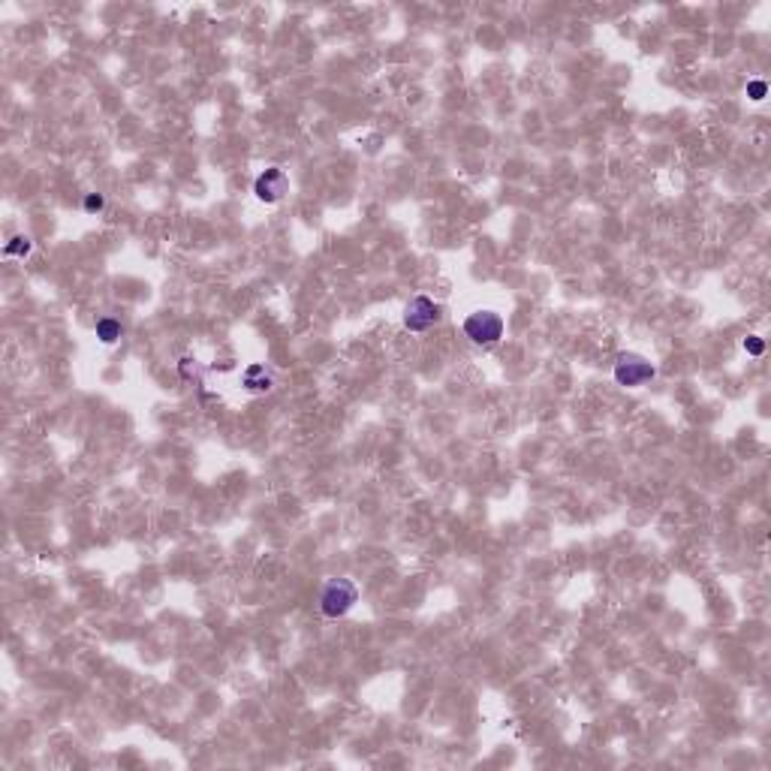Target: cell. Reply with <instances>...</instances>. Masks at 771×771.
<instances>
[{"instance_id": "2", "label": "cell", "mask_w": 771, "mask_h": 771, "mask_svg": "<svg viewBox=\"0 0 771 771\" xmlns=\"http://www.w3.org/2000/svg\"><path fill=\"white\" fill-rule=\"evenodd\" d=\"M464 335H467L474 344H479V347H491V344H497V341H500V335H503V320H500V313H494V311H476V313H470V317L464 320Z\"/></svg>"}, {"instance_id": "11", "label": "cell", "mask_w": 771, "mask_h": 771, "mask_svg": "<svg viewBox=\"0 0 771 771\" xmlns=\"http://www.w3.org/2000/svg\"><path fill=\"white\" fill-rule=\"evenodd\" d=\"M744 350L753 353V355H759L762 353V341H759V338H748V341H744Z\"/></svg>"}, {"instance_id": "7", "label": "cell", "mask_w": 771, "mask_h": 771, "mask_svg": "<svg viewBox=\"0 0 771 771\" xmlns=\"http://www.w3.org/2000/svg\"><path fill=\"white\" fill-rule=\"evenodd\" d=\"M97 338L103 344H115L121 338V322L118 320H112V317H103L97 322Z\"/></svg>"}, {"instance_id": "5", "label": "cell", "mask_w": 771, "mask_h": 771, "mask_svg": "<svg viewBox=\"0 0 771 771\" xmlns=\"http://www.w3.org/2000/svg\"><path fill=\"white\" fill-rule=\"evenodd\" d=\"M286 187H289V181H286V175H284V169L271 166V169H265L262 175L256 178L253 193H256V199H262V202L275 205V202H280V199H284Z\"/></svg>"}, {"instance_id": "8", "label": "cell", "mask_w": 771, "mask_h": 771, "mask_svg": "<svg viewBox=\"0 0 771 771\" xmlns=\"http://www.w3.org/2000/svg\"><path fill=\"white\" fill-rule=\"evenodd\" d=\"M3 253H6V256H28V253H30V238L15 235L12 242L3 247Z\"/></svg>"}, {"instance_id": "9", "label": "cell", "mask_w": 771, "mask_h": 771, "mask_svg": "<svg viewBox=\"0 0 771 771\" xmlns=\"http://www.w3.org/2000/svg\"><path fill=\"white\" fill-rule=\"evenodd\" d=\"M748 94H750V99H762V97H765V81H750Z\"/></svg>"}, {"instance_id": "6", "label": "cell", "mask_w": 771, "mask_h": 771, "mask_svg": "<svg viewBox=\"0 0 771 771\" xmlns=\"http://www.w3.org/2000/svg\"><path fill=\"white\" fill-rule=\"evenodd\" d=\"M244 386L251 389V392H265V389H271L269 371H265L262 364H251V368L244 371Z\"/></svg>"}, {"instance_id": "4", "label": "cell", "mask_w": 771, "mask_h": 771, "mask_svg": "<svg viewBox=\"0 0 771 771\" xmlns=\"http://www.w3.org/2000/svg\"><path fill=\"white\" fill-rule=\"evenodd\" d=\"M437 320H440V308L425 295L413 298V302L407 304V311H404V326H407L410 331H428Z\"/></svg>"}, {"instance_id": "1", "label": "cell", "mask_w": 771, "mask_h": 771, "mask_svg": "<svg viewBox=\"0 0 771 771\" xmlns=\"http://www.w3.org/2000/svg\"><path fill=\"white\" fill-rule=\"evenodd\" d=\"M355 600H359V591L350 578H331L320 594V612L326 618H344L355 606Z\"/></svg>"}, {"instance_id": "10", "label": "cell", "mask_w": 771, "mask_h": 771, "mask_svg": "<svg viewBox=\"0 0 771 771\" xmlns=\"http://www.w3.org/2000/svg\"><path fill=\"white\" fill-rule=\"evenodd\" d=\"M103 205H106L103 196H97V193H90V196L85 199V208H88V211H103Z\"/></svg>"}, {"instance_id": "3", "label": "cell", "mask_w": 771, "mask_h": 771, "mask_svg": "<svg viewBox=\"0 0 771 771\" xmlns=\"http://www.w3.org/2000/svg\"><path fill=\"white\" fill-rule=\"evenodd\" d=\"M654 374H657V371H654V364L648 359H642V355H636V353H621L615 359V380L621 386H627V389H636V386L648 383Z\"/></svg>"}]
</instances>
